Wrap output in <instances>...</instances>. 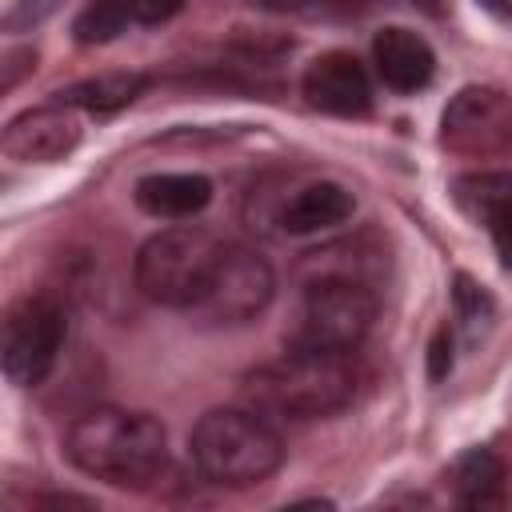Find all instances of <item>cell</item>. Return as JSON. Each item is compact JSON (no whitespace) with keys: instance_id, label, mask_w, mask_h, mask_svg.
<instances>
[{"instance_id":"cell-8","label":"cell","mask_w":512,"mask_h":512,"mask_svg":"<svg viewBox=\"0 0 512 512\" xmlns=\"http://www.w3.org/2000/svg\"><path fill=\"white\" fill-rule=\"evenodd\" d=\"M272 292H276V276H272L268 260L252 248L224 244L212 284L192 312L208 324H248L272 304Z\"/></svg>"},{"instance_id":"cell-1","label":"cell","mask_w":512,"mask_h":512,"mask_svg":"<svg viewBox=\"0 0 512 512\" xmlns=\"http://www.w3.org/2000/svg\"><path fill=\"white\" fill-rule=\"evenodd\" d=\"M68 460L116 488H140L156 480V472L168 460L164 428L148 412L132 408H92L80 420H72L64 436Z\"/></svg>"},{"instance_id":"cell-16","label":"cell","mask_w":512,"mask_h":512,"mask_svg":"<svg viewBox=\"0 0 512 512\" xmlns=\"http://www.w3.org/2000/svg\"><path fill=\"white\" fill-rule=\"evenodd\" d=\"M448 484H452V496L468 508L496 504L504 496V464L492 448H468L448 468Z\"/></svg>"},{"instance_id":"cell-7","label":"cell","mask_w":512,"mask_h":512,"mask_svg":"<svg viewBox=\"0 0 512 512\" xmlns=\"http://www.w3.org/2000/svg\"><path fill=\"white\" fill-rule=\"evenodd\" d=\"M440 144L468 160L512 156V96L492 84L460 88L440 116Z\"/></svg>"},{"instance_id":"cell-23","label":"cell","mask_w":512,"mask_h":512,"mask_svg":"<svg viewBox=\"0 0 512 512\" xmlns=\"http://www.w3.org/2000/svg\"><path fill=\"white\" fill-rule=\"evenodd\" d=\"M184 8V0H136V20L140 24H164Z\"/></svg>"},{"instance_id":"cell-17","label":"cell","mask_w":512,"mask_h":512,"mask_svg":"<svg viewBox=\"0 0 512 512\" xmlns=\"http://www.w3.org/2000/svg\"><path fill=\"white\" fill-rule=\"evenodd\" d=\"M136 20V0H88L72 24L76 44H108Z\"/></svg>"},{"instance_id":"cell-5","label":"cell","mask_w":512,"mask_h":512,"mask_svg":"<svg viewBox=\"0 0 512 512\" xmlns=\"http://www.w3.org/2000/svg\"><path fill=\"white\" fill-rule=\"evenodd\" d=\"M376 320V292L368 280L352 276H312L304 280L300 316L292 328V348L352 352Z\"/></svg>"},{"instance_id":"cell-18","label":"cell","mask_w":512,"mask_h":512,"mask_svg":"<svg viewBox=\"0 0 512 512\" xmlns=\"http://www.w3.org/2000/svg\"><path fill=\"white\" fill-rule=\"evenodd\" d=\"M452 304H456V320L468 328V336H476V332H484L488 328V320H492V296L472 280V276H456V284H452Z\"/></svg>"},{"instance_id":"cell-11","label":"cell","mask_w":512,"mask_h":512,"mask_svg":"<svg viewBox=\"0 0 512 512\" xmlns=\"http://www.w3.org/2000/svg\"><path fill=\"white\" fill-rule=\"evenodd\" d=\"M456 204L488 228L496 256L504 268H512V172H468L452 184Z\"/></svg>"},{"instance_id":"cell-4","label":"cell","mask_w":512,"mask_h":512,"mask_svg":"<svg viewBox=\"0 0 512 512\" xmlns=\"http://www.w3.org/2000/svg\"><path fill=\"white\" fill-rule=\"evenodd\" d=\"M224 244L208 228H164L136 252V288L164 308H196L212 284Z\"/></svg>"},{"instance_id":"cell-10","label":"cell","mask_w":512,"mask_h":512,"mask_svg":"<svg viewBox=\"0 0 512 512\" xmlns=\"http://www.w3.org/2000/svg\"><path fill=\"white\" fill-rule=\"evenodd\" d=\"M304 96L312 108L328 116H368L372 112V80L368 68L352 52H320L304 72Z\"/></svg>"},{"instance_id":"cell-12","label":"cell","mask_w":512,"mask_h":512,"mask_svg":"<svg viewBox=\"0 0 512 512\" xmlns=\"http://www.w3.org/2000/svg\"><path fill=\"white\" fill-rule=\"evenodd\" d=\"M372 60L380 80L392 92H420L432 72H436V56L428 48L424 36H416L412 28H384L372 40Z\"/></svg>"},{"instance_id":"cell-22","label":"cell","mask_w":512,"mask_h":512,"mask_svg":"<svg viewBox=\"0 0 512 512\" xmlns=\"http://www.w3.org/2000/svg\"><path fill=\"white\" fill-rule=\"evenodd\" d=\"M448 368H452V332L440 328V332L432 336V344H428V376H432V380H444Z\"/></svg>"},{"instance_id":"cell-21","label":"cell","mask_w":512,"mask_h":512,"mask_svg":"<svg viewBox=\"0 0 512 512\" xmlns=\"http://www.w3.org/2000/svg\"><path fill=\"white\" fill-rule=\"evenodd\" d=\"M36 68V52L32 48H8L4 52V64H0V88L12 92L20 84V76H28Z\"/></svg>"},{"instance_id":"cell-3","label":"cell","mask_w":512,"mask_h":512,"mask_svg":"<svg viewBox=\"0 0 512 512\" xmlns=\"http://www.w3.org/2000/svg\"><path fill=\"white\" fill-rule=\"evenodd\" d=\"M196 472L220 488H248L284 464V440L256 408H212L188 436Z\"/></svg>"},{"instance_id":"cell-6","label":"cell","mask_w":512,"mask_h":512,"mask_svg":"<svg viewBox=\"0 0 512 512\" xmlns=\"http://www.w3.org/2000/svg\"><path fill=\"white\" fill-rule=\"evenodd\" d=\"M64 336H68V312L56 296L48 292L20 296L4 312V328H0V368L8 384L16 388L44 384L60 360Z\"/></svg>"},{"instance_id":"cell-15","label":"cell","mask_w":512,"mask_h":512,"mask_svg":"<svg viewBox=\"0 0 512 512\" xmlns=\"http://www.w3.org/2000/svg\"><path fill=\"white\" fill-rule=\"evenodd\" d=\"M144 88H148V76L144 72H104V76H88V80H76V84L60 88L56 100L104 116V112L128 108Z\"/></svg>"},{"instance_id":"cell-20","label":"cell","mask_w":512,"mask_h":512,"mask_svg":"<svg viewBox=\"0 0 512 512\" xmlns=\"http://www.w3.org/2000/svg\"><path fill=\"white\" fill-rule=\"evenodd\" d=\"M60 4H64V0H16L12 12L4 16V28H8V32H28V28L44 24Z\"/></svg>"},{"instance_id":"cell-9","label":"cell","mask_w":512,"mask_h":512,"mask_svg":"<svg viewBox=\"0 0 512 512\" xmlns=\"http://www.w3.org/2000/svg\"><path fill=\"white\" fill-rule=\"evenodd\" d=\"M80 136H84L80 116L72 112V104L56 100L48 108H28L12 116L0 136V152L20 164H56L80 144Z\"/></svg>"},{"instance_id":"cell-19","label":"cell","mask_w":512,"mask_h":512,"mask_svg":"<svg viewBox=\"0 0 512 512\" xmlns=\"http://www.w3.org/2000/svg\"><path fill=\"white\" fill-rule=\"evenodd\" d=\"M268 12H300V16H352L368 0H256Z\"/></svg>"},{"instance_id":"cell-13","label":"cell","mask_w":512,"mask_h":512,"mask_svg":"<svg viewBox=\"0 0 512 512\" xmlns=\"http://www.w3.org/2000/svg\"><path fill=\"white\" fill-rule=\"evenodd\" d=\"M136 204L160 220H188L212 200V180L200 172H156L136 180Z\"/></svg>"},{"instance_id":"cell-2","label":"cell","mask_w":512,"mask_h":512,"mask_svg":"<svg viewBox=\"0 0 512 512\" xmlns=\"http://www.w3.org/2000/svg\"><path fill=\"white\" fill-rule=\"evenodd\" d=\"M244 396L260 416L324 420L352 404L356 368L348 364V352L292 348L284 360L248 372Z\"/></svg>"},{"instance_id":"cell-14","label":"cell","mask_w":512,"mask_h":512,"mask_svg":"<svg viewBox=\"0 0 512 512\" xmlns=\"http://www.w3.org/2000/svg\"><path fill=\"white\" fill-rule=\"evenodd\" d=\"M356 200L344 184H332V180H316L308 188H300L284 212H280V224L296 236H308V232H320V228H336L352 216Z\"/></svg>"},{"instance_id":"cell-24","label":"cell","mask_w":512,"mask_h":512,"mask_svg":"<svg viewBox=\"0 0 512 512\" xmlns=\"http://www.w3.org/2000/svg\"><path fill=\"white\" fill-rule=\"evenodd\" d=\"M480 8H488L492 16H504V20H512V0H476Z\"/></svg>"}]
</instances>
